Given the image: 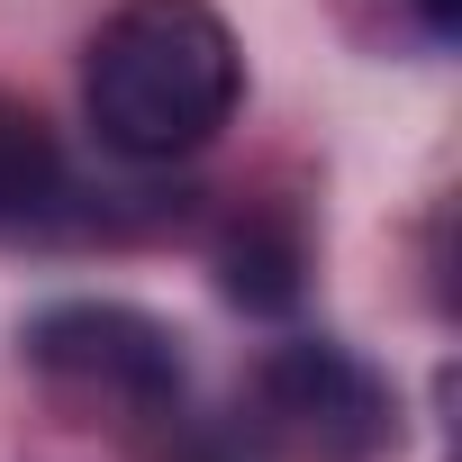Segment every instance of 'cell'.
<instances>
[{
    "label": "cell",
    "instance_id": "obj_2",
    "mask_svg": "<svg viewBox=\"0 0 462 462\" xmlns=\"http://www.w3.org/2000/svg\"><path fill=\"white\" fill-rule=\"evenodd\" d=\"M390 444H399L390 381L336 336H291L245 372L236 417L199 435L190 462H381Z\"/></svg>",
    "mask_w": 462,
    "mask_h": 462
},
{
    "label": "cell",
    "instance_id": "obj_5",
    "mask_svg": "<svg viewBox=\"0 0 462 462\" xmlns=\"http://www.w3.org/2000/svg\"><path fill=\"white\" fill-rule=\"evenodd\" d=\"M217 291L254 318H291L309 291V226L291 208H245L217 236Z\"/></svg>",
    "mask_w": 462,
    "mask_h": 462
},
{
    "label": "cell",
    "instance_id": "obj_6",
    "mask_svg": "<svg viewBox=\"0 0 462 462\" xmlns=\"http://www.w3.org/2000/svg\"><path fill=\"white\" fill-rule=\"evenodd\" d=\"M417 10H426V28H435V37H453V19H462V0H417Z\"/></svg>",
    "mask_w": 462,
    "mask_h": 462
},
{
    "label": "cell",
    "instance_id": "obj_1",
    "mask_svg": "<svg viewBox=\"0 0 462 462\" xmlns=\"http://www.w3.org/2000/svg\"><path fill=\"white\" fill-rule=\"evenodd\" d=\"M245 55L208 0H118L82 46V118L118 163H181L226 136Z\"/></svg>",
    "mask_w": 462,
    "mask_h": 462
},
{
    "label": "cell",
    "instance_id": "obj_4",
    "mask_svg": "<svg viewBox=\"0 0 462 462\" xmlns=\"http://www.w3.org/2000/svg\"><path fill=\"white\" fill-rule=\"evenodd\" d=\"M73 217H82V190H73L55 127L0 91V236H55Z\"/></svg>",
    "mask_w": 462,
    "mask_h": 462
},
{
    "label": "cell",
    "instance_id": "obj_3",
    "mask_svg": "<svg viewBox=\"0 0 462 462\" xmlns=\"http://www.w3.org/2000/svg\"><path fill=\"white\" fill-rule=\"evenodd\" d=\"M28 372L46 381V399L82 426L136 435V444H172L190 417V372H181V336L127 300H55L28 327Z\"/></svg>",
    "mask_w": 462,
    "mask_h": 462
}]
</instances>
